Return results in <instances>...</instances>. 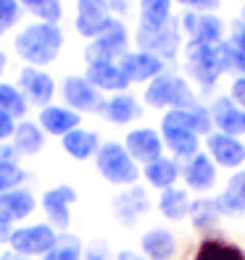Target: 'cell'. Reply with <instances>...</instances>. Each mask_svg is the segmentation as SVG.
<instances>
[{"label": "cell", "mask_w": 245, "mask_h": 260, "mask_svg": "<svg viewBox=\"0 0 245 260\" xmlns=\"http://www.w3.org/2000/svg\"><path fill=\"white\" fill-rule=\"evenodd\" d=\"M66 32L61 24H45V21H26L11 40L13 55L21 60V66H37L48 69L64 53Z\"/></svg>", "instance_id": "cell-1"}, {"label": "cell", "mask_w": 245, "mask_h": 260, "mask_svg": "<svg viewBox=\"0 0 245 260\" xmlns=\"http://www.w3.org/2000/svg\"><path fill=\"white\" fill-rule=\"evenodd\" d=\"M95 171L114 187H134L137 179L143 176L140 163L127 152L124 142H116V140L100 145L95 155Z\"/></svg>", "instance_id": "cell-2"}, {"label": "cell", "mask_w": 245, "mask_h": 260, "mask_svg": "<svg viewBox=\"0 0 245 260\" xmlns=\"http://www.w3.org/2000/svg\"><path fill=\"white\" fill-rule=\"evenodd\" d=\"M143 100L150 108H169V111H185V108H195V95L187 87V82L177 74H161L153 82H148Z\"/></svg>", "instance_id": "cell-3"}, {"label": "cell", "mask_w": 245, "mask_h": 260, "mask_svg": "<svg viewBox=\"0 0 245 260\" xmlns=\"http://www.w3.org/2000/svg\"><path fill=\"white\" fill-rule=\"evenodd\" d=\"M58 239H61V234L56 232L50 223L29 221V223H21V226L13 229L8 250L19 252L24 257H32V260H42L58 244Z\"/></svg>", "instance_id": "cell-4"}, {"label": "cell", "mask_w": 245, "mask_h": 260, "mask_svg": "<svg viewBox=\"0 0 245 260\" xmlns=\"http://www.w3.org/2000/svg\"><path fill=\"white\" fill-rule=\"evenodd\" d=\"M58 95L66 108L76 111L79 116H100L105 108V95L85 79V74H66L58 84Z\"/></svg>", "instance_id": "cell-5"}, {"label": "cell", "mask_w": 245, "mask_h": 260, "mask_svg": "<svg viewBox=\"0 0 245 260\" xmlns=\"http://www.w3.org/2000/svg\"><path fill=\"white\" fill-rule=\"evenodd\" d=\"M16 87L21 89V95L32 108H45V105L56 103L58 95V82L48 69H37V66H19L16 71Z\"/></svg>", "instance_id": "cell-6"}, {"label": "cell", "mask_w": 245, "mask_h": 260, "mask_svg": "<svg viewBox=\"0 0 245 260\" xmlns=\"http://www.w3.org/2000/svg\"><path fill=\"white\" fill-rule=\"evenodd\" d=\"M79 200V194L71 184H53L42 192L40 197V210H42V221L50 223L58 234H66L71 229V205Z\"/></svg>", "instance_id": "cell-7"}, {"label": "cell", "mask_w": 245, "mask_h": 260, "mask_svg": "<svg viewBox=\"0 0 245 260\" xmlns=\"http://www.w3.org/2000/svg\"><path fill=\"white\" fill-rule=\"evenodd\" d=\"M129 53V29L124 26V21L114 19V24L105 29L103 35H98L95 40H90L85 45V63H98V60H121Z\"/></svg>", "instance_id": "cell-8"}, {"label": "cell", "mask_w": 245, "mask_h": 260, "mask_svg": "<svg viewBox=\"0 0 245 260\" xmlns=\"http://www.w3.org/2000/svg\"><path fill=\"white\" fill-rule=\"evenodd\" d=\"M114 24L108 0H76L74 3V32L82 40H95Z\"/></svg>", "instance_id": "cell-9"}, {"label": "cell", "mask_w": 245, "mask_h": 260, "mask_svg": "<svg viewBox=\"0 0 245 260\" xmlns=\"http://www.w3.org/2000/svg\"><path fill=\"white\" fill-rule=\"evenodd\" d=\"M187 71L206 89L216 84V79L224 74L219 45H190L187 48Z\"/></svg>", "instance_id": "cell-10"}, {"label": "cell", "mask_w": 245, "mask_h": 260, "mask_svg": "<svg viewBox=\"0 0 245 260\" xmlns=\"http://www.w3.org/2000/svg\"><path fill=\"white\" fill-rule=\"evenodd\" d=\"M37 208H40V197L35 194L32 187H19V189L0 194V221L3 223H11V226L29 223Z\"/></svg>", "instance_id": "cell-11"}, {"label": "cell", "mask_w": 245, "mask_h": 260, "mask_svg": "<svg viewBox=\"0 0 245 260\" xmlns=\"http://www.w3.org/2000/svg\"><path fill=\"white\" fill-rule=\"evenodd\" d=\"M134 42H137V50L153 53V55H158L161 60L164 58H174L177 50H179V26L174 21L161 26V29H143V26H137Z\"/></svg>", "instance_id": "cell-12"}, {"label": "cell", "mask_w": 245, "mask_h": 260, "mask_svg": "<svg viewBox=\"0 0 245 260\" xmlns=\"http://www.w3.org/2000/svg\"><path fill=\"white\" fill-rule=\"evenodd\" d=\"M35 121L40 124V129L45 134L56 137V140H64L69 132L82 126V116L71 108H66L64 103H50V105H45V108H40Z\"/></svg>", "instance_id": "cell-13"}, {"label": "cell", "mask_w": 245, "mask_h": 260, "mask_svg": "<svg viewBox=\"0 0 245 260\" xmlns=\"http://www.w3.org/2000/svg\"><path fill=\"white\" fill-rule=\"evenodd\" d=\"M111 210H114V218L121 223V226H134L140 221L145 213L150 210V197L145 192V187L134 184V187H127L124 192H119L111 203Z\"/></svg>", "instance_id": "cell-14"}, {"label": "cell", "mask_w": 245, "mask_h": 260, "mask_svg": "<svg viewBox=\"0 0 245 260\" xmlns=\"http://www.w3.org/2000/svg\"><path fill=\"white\" fill-rule=\"evenodd\" d=\"M85 79L93 84L95 89L105 95H119V92H127L129 79L121 71L119 60H98V63H87L85 66Z\"/></svg>", "instance_id": "cell-15"}, {"label": "cell", "mask_w": 245, "mask_h": 260, "mask_svg": "<svg viewBox=\"0 0 245 260\" xmlns=\"http://www.w3.org/2000/svg\"><path fill=\"white\" fill-rule=\"evenodd\" d=\"M124 147L127 152L137 160V163H153L156 158L164 155V140L156 129L150 126H137V129H129L127 137H124Z\"/></svg>", "instance_id": "cell-16"}, {"label": "cell", "mask_w": 245, "mask_h": 260, "mask_svg": "<svg viewBox=\"0 0 245 260\" xmlns=\"http://www.w3.org/2000/svg\"><path fill=\"white\" fill-rule=\"evenodd\" d=\"M121 71L129 79V84H143V82H153L156 76L164 74V60L153 53L145 50H129L124 58L119 60Z\"/></svg>", "instance_id": "cell-17"}, {"label": "cell", "mask_w": 245, "mask_h": 260, "mask_svg": "<svg viewBox=\"0 0 245 260\" xmlns=\"http://www.w3.org/2000/svg\"><path fill=\"white\" fill-rule=\"evenodd\" d=\"M206 147L211 160L222 168H240L245 163V145L237 137H229L222 132H211L206 137Z\"/></svg>", "instance_id": "cell-18"}, {"label": "cell", "mask_w": 245, "mask_h": 260, "mask_svg": "<svg viewBox=\"0 0 245 260\" xmlns=\"http://www.w3.org/2000/svg\"><path fill=\"white\" fill-rule=\"evenodd\" d=\"M182 26L190 35V45H219L224 26L216 16L211 13H185L182 16Z\"/></svg>", "instance_id": "cell-19"}, {"label": "cell", "mask_w": 245, "mask_h": 260, "mask_svg": "<svg viewBox=\"0 0 245 260\" xmlns=\"http://www.w3.org/2000/svg\"><path fill=\"white\" fill-rule=\"evenodd\" d=\"M161 140H164V147L172 150L174 158H185L190 160L193 155H198V147H201V142H198V134H193L190 129L179 126V124H172V121L161 118Z\"/></svg>", "instance_id": "cell-20"}, {"label": "cell", "mask_w": 245, "mask_h": 260, "mask_svg": "<svg viewBox=\"0 0 245 260\" xmlns=\"http://www.w3.org/2000/svg\"><path fill=\"white\" fill-rule=\"evenodd\" d=\"M182 179H185V184L190 189L208 192L216 184V163L211 160L208 152H198V155H193L185 163V168H182Z\"/></svg>", "instance_id": "cell-21"}, {"label": "cell", "mask_w": 245, "mask_h": 260, "mask_svg": "<svg viewBox=\"0 0 245 260\" xmlns=\"http://www.w3.org/2000/svg\"><path fill=\"white\" fill-rule=\"evenodd\" d=\"M11 145L19 152V158H35L48 145V134L40 129V124L35 118H24V121H19L16 132H13Z\"/></svg>", "instance_id": "cell-22"}, {"label": "cell", "mask_w": 245, "mask_h": 260, "mask_svg": "<svg viewBox=\"0 0 245 260\" xmlns=\"http://www.w3.org/2000/svg\"><path fill=\"white\" fill-rule=\"evenodd\" d=\"M211 121L222 134L237 137V140L245 134V111L237 108L232 98H219L211 105Z\"/></svg>", "instance_id": "cell-23"}, {"label": "cell", "mask_w": 245, "mask_h": 260, "mask_svg": "<svg viewBox=\"0 0 245 260\" xmlns=\"http://www.w3.org/2000/svg\"><path fill=\"white\" fill-rule=\"evenodd\" d=\"M100 145H103V142H100V134L93 132V129H85V126L69 132L64 140H61V150H64L71 160H79V163L95 158L98 150H100Z\"/></svg>", "instance_id": "cell-24"}, {"label": "cell", "mask_w": 245, "mask_h": 260, "mask_svg": "<svg viewBox=\"0 0 245 260\" xmlns=\"http://www.w3.org/2000/svg\"><path fill=\"white\" fill-rule=\"evenodd\" d=\"M100 116L108 121V124H114V126H127V124H132V121H137L143 116V105L137 103L134 95L119 92V95L105 98V108H103Z\"/></svg>", "instance_id": "cell-25"}, {"label": "cell", "mask_w": 245, "mask_h": 260, "mask_svg": "<svg viewBox=\"0 0 245 260\" xmlns=\"http://www.w3.org/2000/svg\"><path fill=\"white\" fill-rule=\"evenodd\" d=\"M140 255H145L148 260H172L177 255V237L169 229H148L140 237Z\"/></svg>", "instance_id": "cell-26"}, {"label": "cell", "mask_w": 245, "mask_h": 260, "mask_svg": "<svg viewBox=\"0 0 245 260\" xmlns=\"http://www.w3.org/2000/svg\"><path fill=\"white\" fill-rule=\"evenodd\" d=\"M179 174H182L179 163L174 158H166V155H161V158H156L153 163L143 166V179L148 181L153 189H161V192L174 187V181L179 179Z\"/></svg>", "instance_id": "cell-27"}, {"label": "cell", "mask_w": 245, "mask_h": 260, "mask_svg": "<svg viewBox=\"0 0 245 260\" xmlns=\"http://www.w3.org/2000/svg\"><path fill=\"white\" fill-rule=\"evenodd\" d=\"M222 216H242L245 213V171H235L229 176L224 192L216 197Z\"/></svg>", "instance_id": "cell-28"}, {"label": "cell", "mask_w": 245, "mask_h": 260, "mask_svg": "<svg viewBox=\"0 0 245 260\" xmlns=\"http://www.w3.org/2000/svg\"><path fill=\"white\" fill-rule=\"evenodd\" d=\"M164 118L172 121V124H179V126L190 129L198 137H208L211 129H213L211 111L208 108H201V105H195V108H185V111H166Z\"/></svg>", "instance_id": "cell-29"}, {"label": "cell", "mask_w": 245, "mask_h": 260, "mask_svg": "<svg viewBox=\"0 0 245 260\" xmlns=\"http://www.w3.org/2000/svg\"><path fill=\"white\" fill-rule=\"evenodd\" d=\"M193 260H245V250L222 237H206L198 244Z\"/></svg>", "instance_id": "cell-30"}, {"label": "cell", "mask_w": 245, "mask_h": 260, "mask_svg": "<svg viewBox=\"0 0 245 260\" xmlns=\"http://www.w3.org/2000/svg\"><path fill=\"white\" fill-rule=\"evenodd\" d=\"M187 218H190L193 229H198V232H211V229H216V223L222 218L216 197H198V200H193Z\"/></svg>", "instance_id": "cell-31"}, {"label": "cell", "mask_w": 245, "mask_h": 260, "mask_svg": "<svg viewBox=\"0 0 245 260\" xmlns=\"http://www.w3.org/2000/svg\"><path fill=\"white\" fill-rule=\"evenodd\" d=\"M158 210L164 218L169 221H182L190 216V194L179 187H169L164 189L161 197H158Z\"/></svg>", "instance_id": "cell-32"}, {"label": "cell", "mask_w": 245, "mask_h": 260, "mask_svg": "<svg viewBox=\"0 0 245 260\" xmlns=\"http://www.w3.org/2000/svg\"><path fill=\"white\" fill-rule=\"evenodd\" d=\"M0 111L11 113L16 121L29 118V111H32V105L26 103V98L21 95V89L16 87V82L0 79Z\"/></svg>", "instance_id": "cell-33"}, {"label": "cell", "mask_w": 245, "mask_h": 260, "mask_svg": "<svg viewBox=\"0 0 245 260\" xmlns=\"http://www.w3.org/2000/svg\"><path fill=\"white\" fill-rule=\"evenodd\" d=\"M172 24V0H140V26L161 29Z\"/></svg>", "instance_id": "cell-34"}, {"label": "cell", "mask_w": 245, "mask_h": 260, "mask_svg": "<svg viewBox=\"0 0 245 260\" xmlns=\"http://www.w3.org/2000/svg\"><path fill=\"white\" fill-rule=\"evenodd\" d=\"M26 11L21 8L19 0H0V40L8 37L11 32H19L24 26Z\"/></svg>", "instance_id": "cell-35"}, {"label": "cell", "mask_w": 245, "mask_h": 260, "mask_svg": "<svg viewBox=\"0 0 245 260\" xmlns=\"http://www.w3.org/2000/svg\"><path fill=\"white\" fill-rule=\"evenodd\" d=\"M29 171L21 166V160H0V194L26 187Z\"/></svg>", "instance_id": "cell-36"}, {"label": "cell", "mask_w": 245, "mask_h": 260, "mask_svg": "<svg viewBox=\"0 0 245 260\" xmlns=\"http://www.w3.org/2000/svg\"><path fill=\"white\" fill-rule=\"evenodd\" d=\"M82 255H85L82 239L66 232V234H61L58 244H56V247H53L48 255H45L42 260H82Z\"/></svg>", "instance_id": "cell-37"}, {"label": "cell", "mask_w": 245, "mask_h": 260, "mask_svg": "<svg viewBox=\"0 0 245 260\" xmlns=\"http://www.w3.org/2000/svg\"><path fill=\"white\" fill-rule=\"evenodd\" d=\"M219 55H222L224 74L232 71L237 76H245V53H240L232 42H219Z\"/></svg>", "instance_id": "cell-38"}, {"label": "cell", "mask_w": 245, "mask_h": 260, "mask_svg": "<svg viewBox=\"0 0 245 260\" xmlns=\"http://www.w3.org/2000/svg\"><path fill=\"white\" fill-rule=\"evenodd\" d=\"M82 260H116V255L111 252V247H108L105 239H93V242L85 244Z\"/></svg>", "instance_id": "cell-39"}, {"label": "cell", "mask_w": 245, "mask_h": 260, "mask_svg": "<svg viewBox=\"0 0 245 260\" xmlns=\"http://www.w3.org/2000/svg\"><path fill=\"white\" fill-rule=\"evenodd\" d=\"M16 126H19L16 118H13L11 113H6V111H0V142H11Z\"/></svg>", "instance_id": "cell-40"}, {"label": "cell", "mask_w": 245, "mask_h": 260, "mask_svg": "<svg viewBox=\"0 0 245 260\" xmlns=\"http://www.w3.org/2000/svg\"><path fill=\"white\" fill-rule=\"evenodd\" d=\"M229 98H232V103L237 105V108H242V111H245V76H237V79L232 82Z\"/></svg>", "instance_id": "cell-41"}, {"label": "cell", "mask_w": 245, "mask_h": 260, "mask_svg": "<svg viewBox=\"0 0 245 260\" xmlns=\"http://www.w3.org/2000/svg\"><path fill=\"white\" fill-rule=\"evenodd\" d=\"M177 3L187 6V8H195L201 13H208V11H216L222 6V0H177Z\"/></svg>", "instance_id": "cell-42"}, {"label": "cell", "mask_w": 245, "mask_h": 260, "mask_svg": "<svg viewBox=\"0 0 245 260\" xmlns=\"http://www.w3.org/2000/svg\"><path fill=\"white\" fill-rule=\"evenodd\" d=\"M229 42H232L240 53H245V21L242 19H237L232 24V40H229Z\"/></svg>", "instance_id": "cell-43"}, {"label": "cell", "mask_w": 245, "mask_h": 260, "mask_svg": "<svg viewBox=\"0 0 245 260\" xmlns=\"http://www.w3.org/2000/svg\"><path fill=\"white\" fill-rule=\"evenodd\" d=\"M108 8H111V16L121 21L129 13V0H108Z\"/></svg>", "instance_id": "cell-44"}, {"label": "cell", "mask_w": 245, "mask_h": 260, "mask_svg": "<svg viewBox=\"0 0 245 260\" xmlns=\"http://www.w3.org/2000/svg\"><path fill=\"white\" fill-rule=\"evenodd\" d=\"M13 229H16V226H11V223H3V221H0V250H6L8 244H11Z\"/></svg>", "instance_id": "cell-45"}, {"label": "cell", "mask_w": 245, "mask_h": 260, "mask_svg": "<svg viewBox=\"0 0 245 260\" xmlns=\"http://www.w3.org/2000/svg\"><path fill=\"white\" fill-rule=\"evenodd\" d=\"M0 160H21L11 142H0Z\"/></svg>", "instance_id": "cell-46"}, {"label": "cell", "mask_w": 245, "mask_h": 260, "mask_svg": "<svg viewBox=\"0 0 245 260\" xmlns=\"http://www.w3.org/2000/svg\"><path fill=\"white\" fill-rule=\"evenodd\" d=\"M116 260H148V257L140 255V252H134V250H119L116 252Z\"/></svg>", "instance_id": "cell-47"}, {"label": "cell", "mask_w": 245, "mask_h": 260, "mask_svg": "<svg viewBox=\"0 0 245 260\" xmlns=\"http://www.w3.org/2000/svg\"><path fill=\"white\" fill-rule=\"evenodd\" d=\"M0 260H32V257H24V255H19V252H13V250H0Z\"/></svg>", "instance_id": "cell-48"}, {"label": "cell", "mask_w": 245, "mask_h": 260, "mask_svg": "<svg viewBox=\"0 0 245 260\" xmlns=\"http://www.w3.org/2000/svg\"><path fill=\"white\" fill-rule=\"evenodd\" d=\"M8 66H11V55H8L6 50H0V79H3V76H6Z\"/></svg>", "instance_id": "cell-49"}, {"label": "cell", "mask_w": 245, "mask_h": 260, "mask_svg": "<svg viewBox=\"0 0 245 260\" xmlns=\"http://www.w3.org/2000/svg\"><path fill=\"white\" fill-rule=\"evenodd\" d=\"M19 3H21V8L26 11V16H29V13H32L35 8H40V6L45 3V0H19Z\"/></svg>", "instance_id": "cell-50"}, {"label": "cell", "mask_w": 245, "mask_h": 260, "mask_svg": "<svg viewBox=\"0 0 245 260\" xmlns=\"http://www.w3.org/2000/svg\"><path fill=\"white\" fill-rule=\"evenodd\" d=\"M242 21H245V6H242Z\"/></svg>", "instance_id": "cell-51"}]
</instances>
